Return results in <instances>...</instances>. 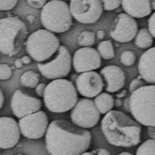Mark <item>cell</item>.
<instances>
[{"instance_id": "obj_31", "label": "cell", "mask_w": 155, "mask_h": 155, "mask_svg": "<svg viewBox=\"0 0 155 155\" xmlns=\"http://www.w3.org/2000/svg\"><path fill=\"white\" fill-rule=\"evenodd\" d=\"M27 2L29 5L34 9H43L44 5H46L47 0H27Z\"/></svg>"}, {"instance_id": "obj_38", "label": "cell", "mask_w": 155, "mask_h": 155, "mask_svg": "<svg viewBox=\"0 0 155 155\" xmlns=\"http://www.w3.org/2000/svg\"><path fill=\"white\" fill-rule=\"evenodd\" d=\"M96 37H98L100 40H102L104 39V37H106V33L103 30H99L96 32Z\"/></svg>"}, {"instance_id": "obj_33", "label": "cell", "mask_w": 155, "mask_h": 155, "mask_svg": "<svg viewBox=\"0 0 155 155\" xmlns=\"http://www.w3.org/2000/svg\"><path fill=\"white\" fill-rule=\"evenodd\" d=\"M148 30L155 38V12L150 16L148 20Z\"/></svg>"}, {"instance_id": "obj_25", "label": "cell", "mask_w": 155, "mask_h": 155, "mask_svg": "<svg viewBox=\"0 0 155 155\" xmlns=\"http://www.w3.org/2000/svg\"><path fill=\"white\" fill-rule=\"evenodd\" d=\"M136 155H155V140L148 139L136 150Z\"/></svg>"}, {"instance_id": "obj_15", "label": "cell", "mask_w": 155, "mask_h": 155, "mask_svg": "<svg viewBox=\"0 0 155 155\" xmlns=\"http://www.w3.org/2000/svg\"><path fill=\"white\" fill-rule=\"evenodd\" d=\"M102 64L98 51L91 47L81 48L76 51L72 58V65L77 73L95 71Z\"/></svg>"}, {"instance_id": "obj_17", "label": "cell", "mask_w": 155, "mask_h": 155, "mask_svg": "<svg viewBox=\"0 0 155 155\" xmlns=\"http://www.w3.org/2000/svg\"><path fill=\"white\" fill-rule=\"evenodd\" d=\"M105 84V89L108 92L115 93L124 88L125 85V73L121 68L116 65H108L100 70Z\"/></svg>"}, {"instance_id": "obj_7", "label": "cell", "mask_w": 155, "mask_h": 155, "mask_svg": "<svg viewBox=\"0 0 155 155\" xmlns=\"http://www.w3.org/2000/svg\"><path fill=\"white\" fill-rule=\"evenodd\" d=\"M54 34L41 29L29 35L25 47L32 59L40 63L49 60L55 54L61 45L59 39Z\"/></svg>"}, {"instance_id": "obj_18", "label": "cell", "mask_w": 155, "mask_h": 155, "mask_svg": "<svg viewBox=\"0 0 155 155\" xmlns=\"http://www.w3.org/2000/svg\"><path fill=\"white\" fill-rule=\"evenodd\" d=\"M138 71L147 83L155 85V47L142 54L138 62Z\"/></svg>"}, {"instance_id": "obj_42", "label": "cell", "mask_w": 155, "mask_h": 155, "mask_svg": "<svg viewBox=\"0 0 155 155\" xmlns=\"http://www.w3.org/2000/svg\"><path fill=\"white\" fill-rule=\"evenodd\" d=\"M150 5H151L152 9L155 10V0H150Z\"/></svg>"}, {"instance_id": "obj_28", "label": "cell", "mask_w": 155, "mask_h": 155, "mask_svg": "<svg viewBox=\"0 0 155 155\" xmlns=\"http://www.w3.org/2000/svg\"><path fill=\"white\" fill-rule=\"evenodd\" d=\"M103 9L106 11H113L120 7L122 0H102Z\"/></svg>"}, {"instance_id": "obj_35", "label": "cell", "mask_w": 155, "mask_h": 155, "mask_svg": "<svg viewBox=\"0 0 155 155\" xmlns=\"http://www.w3.org/2000/svg\"><path fill=\"white\" fill-rule=\"evenodd\" d=\"M148 136L150 139L155 140V127H149L147 129Z\"/></svg>"}, {"instance_id": "obj_11", "label": "cell", "mask_w": 155, "mask_h": 155, "mask_svg": "<svg viewBox=\"0 0 155 155\" xmlns=\"http://www.w3.org/2000/svg\"><path fill=\"white\" fill-rule=\"evenodd\" d=\"M42 101L40 97L27 90H16L11 99V109L18 119H22L28 115L40 111Z\"/></svg>"}, {"instance_id": "obj_2", "label": "cell", "mask_w": 155, "mask_h": 155, "mask_svg": "<svg viewBox=\"0 0 155 155\" xmlns=\"http://www.w3.org/2000/svg\"><path fill=\"white\" fill-rule=\"evenodd\" d=\"M101 130L109 144L118 147H133L141 140L140 124L119 110H111L105 115Z\"/></svg>"}, {"instance_id": "obj_24", "label": "cell", "mask_w": 155, "mask_h": 155, "mask_svg": "<svg viewBox=\"0 0 155 155\" xmlns=\"http://www.w3.org/2000/svg\"><path fill=\"white\" fill-rule=\"evenodd\" d=\"M96 35L95 34L88 30H84L78 37V44L79 46L85 48V47H92L95 42Z\"/></svg>"}, {"instance_id": "obj_14", "label": "cell", "mask_w": 155, "mask_h": 155, "mask_svg": "<svg viewBox=\"0 0 155 155\" xmlns=\"http://www.w3.org/2000/svg\"><path fill=\"white\" fill-rule=\"evenodd\" d=\"M75 87L80 95L88 99H92L102 93L105 84L100 74L91 71L81 73L78 76Z\"/></svg>"}, {"instance_id": "obj_4", "label": "cell", "mask_w": 155, "mask_h": 155, "mask_svg": "<svg viewBox=\"0 0 155 155\" xmlns=\"http://www.w3.org/2000/svg\"><path fill=\"white\" fill-rule=\"evenodd\" d=\"M27 28L23 20L9 16L0 20V51L6 56L17 54L27 41Z\"/></svg>"}, {"instance_id": "obj_21", "label": "cell", "mask_w": 155, "mask_h": 155, "mask_svg": "<svg viewBox=\"0 0 155 155\" xmlns=\"http://www.w3.org/2000/svg\"><path fill=\"white\" fill-rule=\"evenodd\" d=\"M153 43V37L147 28L140 29L134 38V44L140 49H150Z\"/></svg>"}, {"instance_id": "obj_37", "label": "cell", "mask_w": 155, "mask_h": 155, "mask_svg": "<svg viewBox=\"0 0 155 155\" xmlns=\"http://www.w3.org/2000/svg\"><path fill=\"white\" fill-rule=\"evenodd\" d=\"M22 61L24 64H30L32 61V58L30 56H23V58H21Z\"/></svg>"}, {"instance_id": "obj_22", "label": "cell", "mask_w": 155, "mask_h": 155, "mask_svg": "<svg viewBox=\"0 0 155 155\" xmlns=\"http://www.w3.org/2000/svg\"><path fill=\"white\" fill-rule=\"evenodd\" d=\"M40 81V74L34 71H27L21 74L19 82L23 87L28 88H35Z\"/></svg>"}, {"instance_id": "obj_26", "label": "cell", "mask_w": 155, "mask_h": 155, "mask_svg": "<svg viewBox=\"0 0 155 155\" xmlns=\"http://www.w3.org/2000/svg\"><path fill=\"white\" fill-rule=\"evenodd\" d=\"M120 62L124 65L130 67L134 65L136 62V54L134 51L130 50H126L122 52L120 55Z\"/></svg>"}, {"instance_id": "obj_30", "label": "cell", "mask_w": 155, "mask_h": 155, "mask_svg": "<svg viewBox=\"0 0 155 155\" xmlns=\"http://www.w3.org/2000/svg\"><path fill=\"white\" fill-rule=\"evenodd\" d=\"M18 0H0V9L2 11L11 10L16 6Z\"/></svg>"}, {"instance_id": "obj_36", "label": "cell", "mask_w": 155, "mask_h": 155, "mask_svg": "<svg viewBox=\"0 0 155 155\" xmlns=\"http://www.w3.org/2000/svg\"><path fill=\"white\" fill-rule=\"evenodd\" d=\"M14 64L15 67H16V68H23V64H24L23 63V61H22L21 58H17V59L15 61Z\"/></svg>"}, {"instance_id": "obj_23", "label": "cell", "mask_w": 155, "mask_h": 155, "mask_svg": "<svg viewBox=\"0 0 155 155\" xmlns=\"http://www.w3.org/2000/svg\"><path fill=\"white\" fill-rule=\"evenodd\" d=\"M97 51L101 58L105 60H110L114 58L115 51L113 42L111 41H102L98 45Z\"/></svg>"}, {"instance_id": "obj_16", "label": "cell", "mask_w": 155, "mask_h": 155, "mask_svg": "<svg viewBox=\"0 0 155 155\" xmlns=\"http://www.w3.org/2000/svg\"><path fill=\"white\" fill-rule=\"evenodd\" d=\"M19 123L12 117L2 116L0 118V148L9 149L17 144L20 138Z\"/></svg>"}, {"instance_id": "obj_39", "label": "cell", "mask_w": 155, "mask_h": 155, "mask_svg": "<svg viewBox=\"0 0 155 155\" xmlns=\"http://www.w3.org/2000/svg\"><path fill=\"white\" fill-rule=\"evenodd\" d=\"M127 90H123V91H119V92L116 95V98L117 99H122V98H124V97L127 96Z\"/></svg>"}, {"instance_id": "obj_45", "label": "cell", "mask_w": 155, "mask_h": 155, "mask_svg": "<svg viewBox=\"0 0 155 155\" xmlns=\"http://www.w3.org/2000/svg\"><path fill=\"white\" fill-rule=\"evenodd\" d=\"M65 1H69V0H65ZM70 1H71V0H70Z\"/></svg>"}, {"instance_id": "obj_40", "label": "cell", "mask_w": 155, "mask_h": 155, "mask_svg": "<svg viewBox=\"0 0 155 155\" xmlns=\"http://www.w3.org/2000/svg\"><path fill=\"white\" fill-rule=\"evenodd\" d=\"M4 103H5V96H4L2 89H1V91H0V108L1 109H2V107H3Z\"/></svg>"}, {"instance_id": "obj_8", "label": "cell", "mask_w": 155, "mask_h": 155, "mask_svg": "<svg viewBox=\"0 0 155 155\" xmlns=\"http://www.w3.org/2000/svg\"><path fill=\"white\" fill-rule=\"evenodd\" d=\"M41 74L48 79L55 80L66 78L71 69V57L64 46H60L55 54L49 60L37 64Z\"/></svg>"}, {"instance_id": "obj_32", "label": "cell", "mask_w": 155, "mask_h": 155, "mask_svg": "<svg viewBox=\"0 0 155 155\" xmlns=\"http://www.w3.org/2000/svg\"><path fill=\"white\" fill-rule=\"evenodd\" d=\"M81 155H111L110 153L105 148H99L90 152H85Z\"/></svg>"}, {"instance_id": "obj_41", "label": "cell", "mask_w": 155, "mask_h": 155, "mask_svg": "<svg viewBox=\"0 0 155 155\" xmlns=\"http://www.w3.org/2000/svg\"><path fill=\"white\" fill-rule=\"evenodd\" d=\"M122 104H123V102H122L121 99H117L116 98V99H115V106L116 107H120V106H122Z\"/></svg>"}, {"instance_id": "obj_1", "label": "cell", "mask_w": 155, "mask_h": 155, "mask_svg": "<svg viewBox=\"0 0 155 155\" xmlns=\"http://www.w3.org/2000/svg\"><path fill=\"white\" fill-rule=\"evenodd\" d=\"M91 141L89 131L64 120L51 122L45 135L51 155H81L89 149Z\"/></svg>"}, {"instance_id": "obj_20", "label": "cell", "mask_w": 155, "mask_h": 155, "mask_svg": "<svg viewBox=\"0 0 155 155\" xmlns=\"http://www.w3.org/2000/svg\"><path fill=\"white\" fill-rule=\"evenodd\" d=\"M95 106L101 114H106L113 110L115 105L114 98L108 92H102L94 99Z\"/></svg>"}, {"instance_id": "obj_12", "label": "cell", "mask_w": 155, "mask_h": 155, "mask_svg": "<svg viewBox=\"0 0 155 155\" xmlns=\"http://www.w3.org/2000/svg\"><path fill=\"white\" fill-rule=\"evenodd\" d=\"M49 125L48 116L42 110L28 115L19 120L22 135L30 140L40 139L46 135Z\"/></svg>"}, {"instance_id": "obj_9", "label": "cell", "mask_w": 155, "mask_h": 155, "mask_svg": "<svg viewBox=\"0 0 155 155\" xmlns=\"http://www.w3.org/2000/svg\"><path fill=\"white\" fill-rule=\"evenodd\" d=\"M101 113L94 101L90 99H81L78 101L70 113L71 123L84 129L92 128L100 120Z\"/></svg>"}, {"instance_id": "obj_3", "label": "cell", "mask_w": 155, "mask_h": 155, "mask_svg": "<svg viewBox=\"0 0 155 155\" xmlns=\"http://www.w3.org/2000/svg\"><path fill=\"white\" fill-rule=\"evenodd\" d=\"M44 102L51 113H65L78 102V91L72 81L65 78L55 79L48 84L44 95Z\"/></svg>"}, {"instance_id": "obj_13", "label": "cell", "mask_w": 155, "mask_h": 155, "mask_svg": "<svg viewBox=\"0 0 155 155\" xmlns=\"http://www.w3.org/2000/svg\"><path fill=\"white\" fill-rule=\"evenodd\" d=\"M138 31L135 19L126 12H121L113 20L109 34L117 42L127 43L135 38Z\"/></svg>"}, {"instance_id": "obj_44", "label": "cell", "mask_w": 155, "mask_h": 155, "mask_svg": "<svg viewBox=\"0 0 155 155\" xmlns=\"http://www.w3.org/2000/svg\"><path fill=\"white\" fill-rule=\"evenodd\" d=\"M16 155H25V154H23V153H18V154H16Z\"/></svg>"}, {"instance_id": "obj_27", "label": "cell", "mask_w": 155, "mask_h": 155, "mask_svg": "<svg viewBox=\"0 0 155 155\" xmlns=\"http://www.w3.org/2000/svg\"><path fill=\"white\" fill-rule=\"evenodd\" d=\"M12 70L7 64H1L0 65V79L2 81L9 79L12 77Z\"/></svg>"}, {"instance_id": "obj_5", "label": "cell", "mask_w": 155, "mask_h": 155, "mask_svg": "<svg viewBox=\"0 0 155 155\" xmlns=\"http://www.w3.org/2000/svg\"><path fill=\"white\" fill-rule=\"evenodd\" d=\"M130 112L145 127H155V85H144L129 96Z\"/></svg>"}, {"instance_id": "obj_43", "label": "cell", "mask_w": 155, "mask_h": 155, "mask_svg": "<svg viewBox=\"0 0 155 155\" xmlns=\"http://www.w3.org/2000/svg\"><path fill=\"white\" fill-rule=\"evenodd\" d=\"M118 155H134V154H132V153H130V152H122V153H119Z\"/></svg>"}, {"instance_id": "obj_29", "label": "cell", "mask_w": 155, "mask_h": 155, "mask_svg": "<svg viewBox=\"0 0 155 155\" xmlns=\"http://www.w3.org/2000/svg\"><path fill=\"white\" fill-rule=\"evenodd\" d=\"M145 84H146V81L142 78L140 75H139L137 78H136L131 81L130 86H129V91L130 93H133L134 92H135L136 90L139 89L141 87L146 85Z\"/></svg>"}, {"instance_id": "obj_34", "label": "cell", "mask_w": 155, "mask_h": 155, "mask_svg": "<svg viewBox=\"0 0 155 155\" xmlns=\"http://www.w3.org/2000/svg\"><path fill=\"white\" fill-rule=\"evenodd\" d=\"M47 85L44 83H39L37 86L35 88V93L38 97L41 98L44 97V92H45V89H46Z\"/></svg>"}, {"instance_id": "obj_19", "label": "cell", "mask_w": 155, "mask_h": 155, "mask_svg": "<svg viewBox=\"0 0 155 155\" xmlns=\"http://www.w3.org/2000/svg\"><path fill=\"white\" fill-rule=\"evenodd\" d=\"M124 12L134 18H143L152 12L150 0H122Z\"/></svg>"}, {"instance_id": "obj_6", "label": "cell", "mask_w": 155, "mask_h": 155, "mask_svg": "<svg viewBox=\"0 0 155 155\" xmlns=\"http://www.w3.org/2000/svg\"><path fill=\"white\" fill-rule=\"evenodd\" d=\"M41 20L46 30L61 34L68 31L73 25V16L70 5L61 0L47 2L41 9Z\"/></svg>"}, {"instance_id": "obj_10", "label": "cell", "mask_w": 155, "mask_h": 155, "mask_svg": "<svg viewBox=\"0 0 155 155\" xmlns=\"http://www.w3.org/2000/svg\"><path fill=\"white\" fill-rule=\"evenodd\" d=\"M69 5L73 18L83 24L95 23L104 9L102 0H71Z\"/></svg>"}]
</instances>
